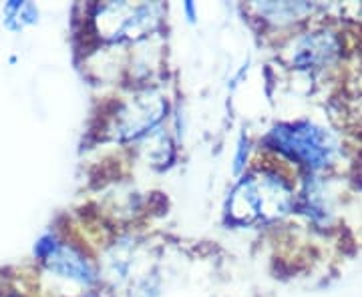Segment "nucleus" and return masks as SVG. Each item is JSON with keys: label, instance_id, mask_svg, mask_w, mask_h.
<instances>
[{"label": "nucleus", "instance_id": "nucleus-1", "mask_svg": "<svg viewBox=\"0 0 362 297\" xmlns=\"http://www.w3.org/2000/svg\"><path fill=\"white\" fill-rule=\"evenodd\" d=\"M290 185L272 171H256L235 185L228 201V213L235 221H268L284 217L292 209Z\"/></svg>", "mask_w": 362, "mask_h": 297}, {"label": "nucleus", "instance_id": "nucleus-2", "mask_svg": "<svg viewBox=\"0 0 362 297\" xmlns=\"http://www.w3.org/2000/svg\"><path fill=\"white\" fill-rule=\"evenodd\" d=\"M264 143L278 153L302 163L310 171L330 167L338 157L337 137L310 121L276 125L266 135Z\"/></svg>", "mask_w": 362, "mask_h": 297}, {"label": "nucleus", "instance_id": "nucleus-3", "mask_svg": "<svg viewBox=\"0 0 362 297\" xmlns=\"http://www.w3.org/2000/svg\"><path fill=\"white\" fill-rule=\"evenodd\" d=\"M161 4H127L111 2L99 6V30L105 39L137 40L156 30L161 20Z\"/></svg>", "mask_w": 362, "mask_h": 297}, {"label": "nucleus", "instance_id": "nucleus-4", "mask_svg": "<svg viewBox=\"0 0 362 297\" xmlns=\"http://www.w3.org/2000/svg\"><path fill=\"white\" fill-rule=\"evenodd\" d=\"M168 103L153 91L141 92L117 109L111 133L117 141H137L161 125Z\"/></svg>", "mask_w": 362, "mask_h": 297}, {"label": "nucleus", "instance_id": "nucleus-5", "mask_svg": "<svg viewBox=\"0 0 362 297\" xmlns=\"http://www.w3.org/2000/svg\"><path fill=\"white\" fill-rule=\"evenodd\" d=\"M338 39L330 30L308 32L292 44L290 49V65L298 71H320L338 56Z\"/></svg>", "mask_w": 362, "mask_h": 297}, {"label": "nucleus", "instance_id": "nucleus-6", "mask_svg": "<svg viewBox=\"0 0 362 297\" xmlns=\"http://www.w3.org/2000/svg\"><path fill=\"white\" fill-rule=\"evenodd\" d=\"M45 263L54 275L63 277L66 281L83 285V287H90L99 279L97 269L89 259L85 257L78 249L69 243H63V241L57 243L51 255L45 259Z\"/></svg>", "mask_w": 362, "mask_h": 297}, {"label": "nucleus", "instance_id": "nucleus-7", "mask_svg": "<svg viewBox=\"0 0 362 297\" xmlns=\"http://www.w3.org/2000/svg\"><path fill=\"white\" fill-rule=\"evenodd\" d=\"M302 205L304 211L308 213L314 223H328L334 211V203H332V195L328 191V187L322 181H308L302 193Z\"/></svg>", "mask_w": 362, "mask_h": 297}, {"label": "nucleus", "instance_id": "nucleus-8", "mask_svg": "<svg viewBox=\"0 0 362 297\" xmlns=\"http://www.w3.org/2000/svg\"><path fill=\"white\" fill-rule=\"evenodd\" d=\"M4 26L13 32H18L26 26L37 25L39 23V8L33 2H6L4 4V18H2Z\"/></svg>", "mask_w": 362, "mask_h": 297}, {"label": "nucleus", "instance_id": "nucleus-9", "mask_svg": "<svg viewBox=\"0 0 362 297\" xmlns=\"http://www.w3.org/2000/svg\"><path fill=\"white\" fill-rule=\"evenodd\" d=\"M259 11V14L268 16V20H292L296 16H302L304 13H310L312 6L310 4H292V2H264V4H258L256 6Z\"/></svg>", "mask_w": 362, "mask_h": 297}, {"label": "nucleus", "instance_id": "nucleus-10", "mask_svg": "<svg viewBox=\"0 0 362 297\" xmlns=\"http://www.w3.org/2000/svg\"><path fill=\"white\" fill-rule=\"evenodd\" d=\"M159 296V279L156 275H145L135 281L125 297H157Z\"/></svg>", "mask_w": 362, "mask_h": 297}, {"label": "nucleus", "instance_id": "nucleus-11", "mask_svg": "<svg viewBox=\"0 0 362 297\" xmlns=\"http://www.w3.org/2000/svg\"><path fill=\"white\" fill-rule=\"evenodd\" d=\"M247 159H250V139L246 135H242L238 139V145H235V155H233V173L240 175L247 165Z\"/></svg>", "mask_w": 362, "mask_h": 297}, {"label": "nucleus", "instance_id": "nucleus-12", "mask_svg": "<svg viewBox=\"0 0 362 297\" xmlns=\"http://www.w3.org/2000/svg\"><path fill=\"white\" fill-rule=\"evenodd\" d=\"M183 11H185V14L189 16V23H195V18H197V14H195L194 2H185V4H183Z\"/></svg>", "mask_w": 362, "mask_h": 297}]
</instances>
